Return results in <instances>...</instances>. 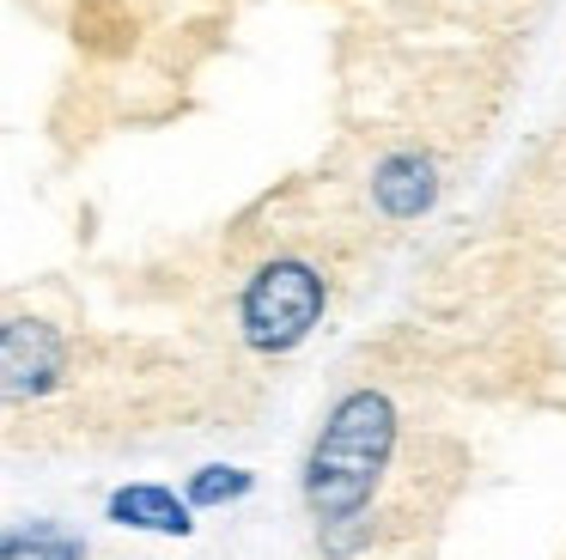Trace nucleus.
Here are the masks:
<instances>
[{
	"instance_id": "6",
	"label": "nucleus",
	"mask_w": 566,
	"mask_h": 560,
	"mask_svg": "<svg viewBox=\"0 0 566 560\" xmlns=\"http://www.w3.org/2000/svg\"><path fill=\"white\" fill-rule=\"evenodd\" d=\"M0 560H86V542H80L74 530H62V523H19V530H7V542H0Z\"/></svg>"
},
{
	"instance_id": "2",
	"label": "nucleus",
	"mask_w": 566,
	"mask_h": 560,
	"mask_svg": "<svg viewBox=\"0 0 566 560\" xmlns=\"http://www.w3.org/2000/svg\"><path fill=\"white\" fill-rule=\"evenodd\" d=\"M323 304H329V287L317 268L298 256H274L250 274L244 299H238V329L256 353H293L323 323Z\"/></svg>"
},
{
	"instance_id": "5",
	"label": "nucleus",
	"mask_w": 566,
	"mask_h": 560,
	"mask_svg": "<svg viewBox=\"0 0 566 560\" xmlns=\"http://www.w3.org/2000/svg\"><path fill=\"white\" fill-rule=\"evenodd\" d=\"M111 523H128V530H153V536H189L196 518H189V499H177L171 487L159 481H135L111 494Z\"/></svg>"
},
{
	"instance_id": "3",
	"label": "nucleus",
	"mask_w": 566,
	"mask_h": 560,
	"mask_svg": "<svg viewBox=\"0 0 566 560\" xmlns=\"http://www.w3.org/2000/svg\"><path fill=\"white\" fill-rule=\"evenodd\" d=\"M62 365H67V341L62 329L38 323V317H13L7 335H0V372H7V402H25V396H50L62 384Z\"/></svg>"
},
{
	"instance_id": "4",
	"label": "nucleus",
	"mask_w": 566,
	"mask_h": 560,
	"mask_svg": "<svg viewBox=\"0 0 566 560\" xmlns=\"http://www.w3.org/2000/svg\"><path fill=\"white\" fill-rule=\"evenodd\" d=\"M371 201L390 219H420L439 201V170H432V158L427 153H390L371 170Z\"/></svg>"
},
{
	"instance_id": "7",
	"label": "nucleus",
	"mask_w": 566,
	"mask_h": 560,
	"mask_svg": "<svg viewBox=\"0 0 566 560\" xmlns=\"http://www.w3.org/2000/svg\"><path fill=\"white\" fill-rule=\"evenodd\" d=\"M250 487H256V475L250 469H232V463H208V469L189 475V506H232V499H244Z\"/></svg>"
},
{
	"instance_id": "1",
	"label": "nucleus",
	"mask_w": 566,
	"mask_h": 560,
	"mask_svg": "<svg viewBox=\"0 0 566 560\" xmlns=\"http://www.w3.org/2000/svg\"><path fill=\"white\" fill-rule=\"evenodd\" d=\"M396 438H402L396 402L371 384L347 390L323 414L317 438H311V457H305V506L317 518V530H342V523H354L371 506V494L390 475Z\"/></svg>"
}]
</instances>
